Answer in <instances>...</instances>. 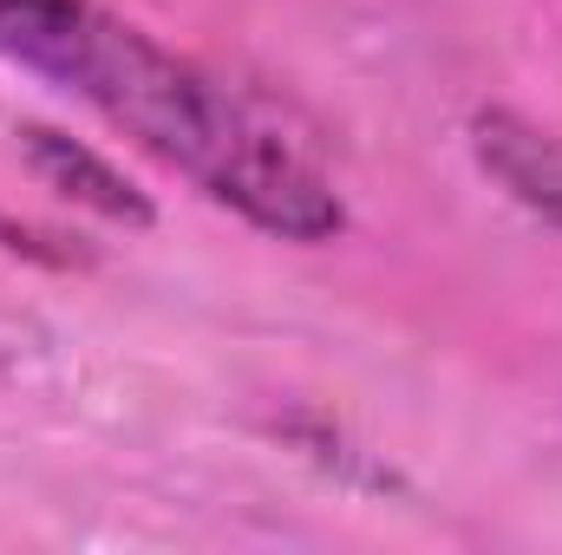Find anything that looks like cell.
Masks as SVG:
<instances>
[{
  "instance_id": "7a4b0ae2",
  "label": "cell",
  "mask_w": 562,
  "mask_h": 555,
  "mask_svg": "<svg viewBox=\"0 0 562 555\" xmlns=\"http://www.w3.org/2000/svg\"><path fill=\"white\" fill-rule=\"evenodd\" d=\"M471 157L510 203H524L537 223L562 229V144L550 132H537L530 118L504 105H484L471 118Z\"/></svg>"
},
{
  "instance_id": "3957f363",
  "label": "cell",
  "mask_w": 562,
  "mask_h": 555,
  "mask_svg": "<svg viewBox=\"0 0 562 555\" xmlns=\"http://www.w3.org/2000/svg\"><path fill=\"white\" fill-rule=\"evenodd\" d=\"M20 157H26V170H33L53 196L79 203V209H92V216H105V223L150 229V216H157L150 196H144L119 163H105L92 144L66 138V132H53V125H26V132H20Z\"/></svg>"
},
{
  "instance_id": "6da1fadb",
  "label": "cell",
  "mask_w": 562,
  "mask_h": 555,
  "mask_svg": "<svg viewBox=\"0 0 562 555\" xmlns=\"http://www.w3.org/2000/svg\"><path fill=\"white\" fill-rule=\"evenodd\" d=\"M0 59L72 92L276 242H334L347 229L340 190L276 125L99 0H0Z\"/></svg>"
}]
</instances>
